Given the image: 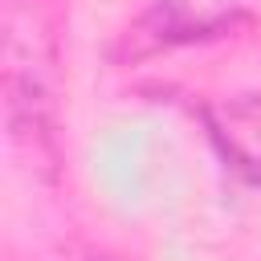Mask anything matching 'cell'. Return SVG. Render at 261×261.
<instances>
[{
	"label": "cell",
	"instance_id": "1",
	"mask_svg": "<svg viewBox=\"0 0 261 261\" xmlns=\"http://www.w3.org/2000/svg\"><path fill=\"white\" fill-rule=\"evenodd\" d=\"M212 135L224 147V155L261 179V94H245V98H228L220 106L208 110Z\"/></svg>",
	"mask_w": 261,
	"mask_h": 261
}]
</instances>
